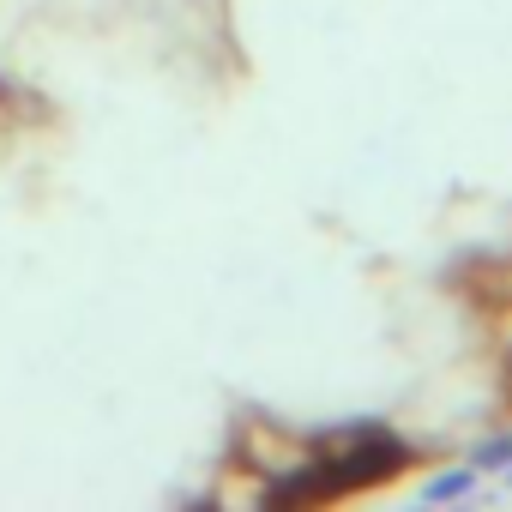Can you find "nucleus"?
<instances>
[{
  "label": "nucleus",
  "instance_id": "obj_1",
  "mask_svg": "<svg viewBox=\"0 0 512 512\" xmlns=\"http://www.w3.org/2000/svg\"><path fill=\"white\" fill-rule=\"evenodd\" d=\"M320 464H326V482H332V500H344V494H362V488H380V482H392V476H404L410 464H416V452L392 434V428H350V440L338 446V452H320Z\"/></svg>",
  "mask_w": 512,
  "mask_h": 512
},
{
  "label": "nucleus",
  "instance_id": "obj_2",
  "mask_svg": "<svg viewBox=\"0 0 512 512\" xmlns=\"http://www.w3.org/2000/svg\"><path fill=\"white\" fill-rule=\"evenodd\" d=\"M470 482H476V464H458V470H446V476L428 482V500H452V494H464Z\"/></svg>",
  "mask_w": 512,
  "mask_h": 512
},
{
  "label": "nucleus",
  "instance_id": "obj_3",
  "mask_svg": "<svg viewBox=\"0 0 512 512\" xmlns=\"http://www.w3.org/2000/svg\"><path fill=\"white\" fill-rule=\"evenodd\" d=\"M512 458V434H500V440H488L482 452H476V470H494V464H506Z\"/></svg>",
  "mask_w": 512,
  "mask_h": 512
}]
</instances>
